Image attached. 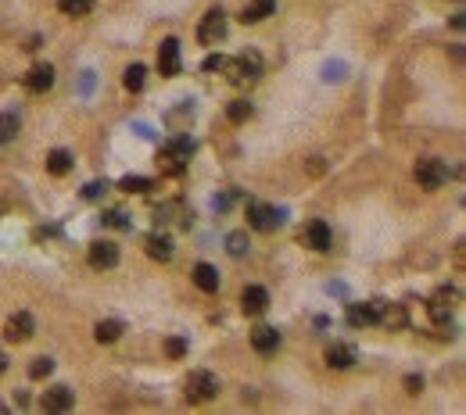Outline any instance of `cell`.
Wrapping results in <instances>:
<instances>
[{
  "mask_svg": "<svg viewBox=\"0 0 466 415\" xmlns=\"http://www.w3.org/2000/svg\"><path fill=\"white\" fill-rule=\"evenodd\" d=\"M191 158H194V140L191 136H172L161 147V154H158V168L165 175H183V168H187Z\"/></svg>",
  "mask_w": 466,
  "mask_h": 415,
  "instance_id": "obj_1",
  "label": "cell"
},
{
  "mask_svg": "<svg viewBox=\"0 0 466 415\" xmlns=\"http://www.w3.org/2000/svg\"><path fill=\"white\" fill-rule=\"evenodd\" d=\"M226 69V76H229V83L233 86H251V83H258V76H262V62H258V54H237L233 62H226L222 65Z\"/></svg>",
  "mask_w": 466,
  "mask_h": 415,
  "instance_id": "obj_2",
  "label": "cell"
},
{
  "mask_svg": "<svg viewBox=\"0 0 466 415\" xmlns=\"http://www.w3.org/2000/svg\"><path fill=\"white\" fill-rule=\"evenodd\" d=\"M187 401H194V404H205V401H212L215 394H219V380H215V373H208V369H194L191 376H187Z\"/></svg>",
  "mask_w": 466,
  "mask_h": 415,
  "instance_id": "obj_3",
  "label": "cell"
},
{
  "mask_svg": "<svg viewBox=\"0 0 466 415\" xmlns=\"http://www.w3.org/2000/svg\"><path fill=\"white\" fill-rule=\"evenodd\" d=\"M416 183L424 190H441L448 183V165L438 158H420L416 161Z\"/></svg>",
  "mask_w": 466,
  "mask_h": 415,
  "instance_id": "obj_4",
  "label": "cell"
},
{
  "mask_svg": "<svg viewBox=\"0 0 466 415\" xmlns=\"http://www.w3.org/2000/svg\"><path fill=\"white\" fill-rule=\"evenodd\" d=\"M226 11L222 8H212L205 18H201V25H198V40L205 43V47H219L222 40H226Z\"/></svg>",
  "mask_w": 466,
  "mask_h": 415,
  "instance_id": "obj_5",
  "label": "cell"
},
{
  "mask_svg": "<svg viewBox=\"0 0 466 415\" xmlns=\"http://www.w3.org/2000/svg\"><path fill=\"white\" fill-rule=\"evenodd\" d=\"M280 222H283V211H276L273 204H258V201L248 204V226H251V229H258V233H273Z\"/></svg>",
  "mask_w": 466,
  "mask_h": 415,
  "instance_id": "obj_6",
  "label": "cell"
},
{
  "mask_svg": "<svg viewBox=\"0 0 466 415\" xmlns=\"http://www.w3.org/2000/svg\"><path fill=\"white\" fill-rule=\"evenodd\" d=\"M302 244H305V247H312V251H330L334 233H330V226H326L323 218H312V222L302 229Z\"/></svg>",
  "mask_w": 466,
  "mask_h": 415,
  "instance_id": "obj_7",
  "label": "cell"
},
{
  "mask_svg": "<svg viewBox=\"0 0 466 415\" xmlns=\"http://www.w3.org/2000/svg\"><path fill=\"white\" fill-rule=\"evenodd\" d=\"M180 40L176 36H169V40H161V47H158V72L161 76H180Z\"/></svg>",
  "mask_w": 466,
  "mask_h": 415,
  "instance_id": "obj_8",
  "label": "cell"
},
{
  "mask_svg": "<svg viewBox=\"0 0 466 415\" xmlns=\"http://www.w3.org/2000/svg\"><path fill=\"white\" fill-rule=\"evenodd\" d=\"M86 258H90L93 269H115V265H119V247H115L111 240H93L90 251H86Z\"/></svg>",
  "mask_w": 466,
  "mask_h": 415,
  "instance_id": "obj_9",
  "label": "cell"
},
{
  "mask_svg": "<svg viewBox=\"0 0 466 415\" xmlns=\"http://www.w3.org/2000/svg\"><path fill=\"white\" fill-rule=\"evenodd\" d=\"M33 329H36V322H33V315H29V312H15V315H8V322H4V337H8L11 344L29 340V337H33Z\"/></svg>",
  "mask_w": 466,
  "mask_h": 415,
  "instance_id": "obj_10",
  "label": "cell"
},
{
  "mask_svg": "<svg viewBox=\"0 0 466 415\" xmlns=\"http://www.w3.org/2000/svg\"><path fill=\"white\" fill-rule=\"evenodd\" d=\"M459 301V290H452V286H441L434 298H431V319L434 322H448L452 319V305Z\"/></svg>",
  "mask_w": 466,
  "mask_h": 415,
  "instance_id": "obj_11",
  "label": "cell"
},
{
  "mask_svg": "<svg viewBox=\"0 0 466 415\" xmlns=\"http://www.w3.org/2000/svg\"><path fill=\"white\" fill-rule=\"evenodd\" d=\"M384 301H366V305H348V322L352 326H373L380 322Z\"/></svg>",
  "mask_w": 466,
  "mask_h": 415,
  "instance_id": "obj_12",
  "label": "cell"
},
{
  "mask_svg": "<svg viewBox=\"0 0 466 415\" xmlns=\"http://www.w3.org/2000/svg\"><path fill=\"white\" fill-rule=\"evenodd\" d=\"M269 308V290L266 286H244L241 293V312L244 315H262Z\"/></svg>",
  "mask_w": 466,
  "mask_h": 415,
  "instance_id": "obj_13",
  "label": "cell"
},
{
  "mask_svg": "<svg viewBox=\"0 0 466 415\" xmlns=\"http://www.w3.org/2000/svg\"><path fill=\"white\" fill-rule=\"evenodd\" d=\"M356 358H359V351H356L352 344H341V340H337V344L326 347V366H330V369H352Z\"/></svg>",
  "mask_w": 466,
  "mask_h": 415,
  "instance_id": "obj_14",
  "label": "cell"
},
{
  "mask_svg": "<svg viewBox=\"0 0 466 415\" xmlns=\"http://www.w3.org/2000/svg\"><path fill=\"white\" fill-rule=\"evenodd\" d=\"M43 411H69L72 408V390L65 387V383H57V387H50L47 394H43Z\"/></svg>",
  "mask_w": 466,
  "mask_h": 415,
  "instance_id": "obj_15",
  "label": "cell"
},
{
  "mask_svg": "<svg viewBox=\"0 0 466 415\" xmlns=\"http://www.w3.org/2000/svg\"><path fill=\"white\" fill-rule=\"evenodd\" d=\"M54 86V69L50 65H33L29 76H25V90L29 93H47Z\"/></svg>",
  "mask_w": 466,
  "mask_h": 415,
  "instance_id": "obj_16",
  "label": "cell"
},
{
  "mask_svg": "<svg viewBox=\"0 0 466 415\" xmlns=\"http://www.w3.org/2000/svg\"><path fill=\"white\" fill-rule=\"evenodd\" d=\"M191 279H194V286L205 290V293H215V290H219V272H215V265H208V262H198L194 272H191Z\"/></svg>",
  "mask_w": 466,
  "mask_h": 415,
  "instance_id": "obj_17",
  "label": "cell"
},
{
  "mask_svg": "<svg viewBox=\"0 0 466 415\" xmlns=\"http://www.w3.org/2000/svg\"><path fill=\"white\" fill-rule=\"evenodd\" d=\"M251 347H255L258 354H273V351L280 347V333H276L273 326H255V329H251Z\"/></svg>",
  "mask_w": 466,
  "mask_h": 415,
  "instance_id": "obj_18",
  "label": "cell"
},
{
  "mask_svg": "<svg viewBox=\"0 0 466 415\" xmlns=\"http://www.w3.org/2000/svg\"><path fill=\"white\" fill-rule=\"evenodd\" d=\"M273 11H276V0H251V4H244V11H241V22H244V25H255V22L269 18Z\"/></svg>",
  "mask_w": 466,
  "mask_h": 415,
  "instance_id": "obj_19",
  "label": "cell"
},
{
  "mask_svg": "<svg viewBox=\"0 0 466 415\" xmlns=\"http://www.w3.org/2000/svg\"><path fill=\"white\" fill-rule=\"evenodd\" d=\"M144 247H147V258H154V262H169L172 258V240L165 233H151L144 240Z\"/></svg>",
  "mask_w": 466,
  "mask_h": 415,
  "instance_id": "obj_20",
  "label": "cell"
},
{
  "mask_svg": "<svg viewBox=\"0 0 466 415\" xmlns=\"http://www.w3.org/2000/svg\"><path fill=\"white\" fill-rule=\"evenodd\" d=\"M93 337H97V344H115V340L123 337V322L104 319V322H97V326H93Z\"/></svg>",
  "mask_w": 466,
  "mask_h": 415,
  "instance_id": "obj_21",
  "label": "cell"
},
{
  "mask_svg": "<svg viewBox=\"0 0 466 415\" xmlns=\"http://www.w3.org/2000/svg\"><path fill=\"white\" fill-rule=\"evenodd\" d=\"M69 168H72V154H69V151L57 147V151L47 154V172H50V175H65Z\"/></svg>",
  "mask_w": 466,
  "mask_h": 415,
  "instance_id": "obj_22",
  "label": "cell"
},
{
  "mask_svg": "<svg viewBox=\"0 0 466 415\" xmlns=\"http://www.w3.org/2000/svg\"><path fill=\"white\" fill-rule=\"evenodd\" d=\"M144 83H147V69H144V65H130V69L123 72V86H126L130 93H140Z\"/></svg>",
  "mask_w": 466,
  "mask_h": 415,
  "instance_id": "obj_23",
  "label": "cell"
},
{
  "mask_svg": "<svg viewBox=\"0 0 466 415\" xmlns=\"http://www.w3.org/2000/svg\"><path fill=\"white\" fill-rule=\"evenodd\" d=\"M18 129H22L18 115H11V111H0V144H11V140L18 136Z\"/></svg>",
  "mask_w": 466,
  "mask_h": 415,
  "instance_id": "obj_24",
  "label": "cell"
},
{
  "mask_svg": "<svg viewBox=\"0 0 466 415\" xmlns=\"http://www.w3.org/2000/svg\"><path fill=\"white\" fill-rule=\"evenodd\" d=\"M255 115V107L248 104V100H229L226 104V118H229V122L233 126H241V122H248V118Z\"/></svg>",
  "mask_w": 466,
  "mask_h": 415,
  "instance_id": "obj_25",
  "label": "cell"
},
{
  "mask_svg": "<svg viewBox=\"0 0 466 415\" xmlns=\"http://www.w3.org/2000/svg\"><path fill=\"white\" fill-rule=\"evenodd\" d=\"M57 8H62V15L69 18H83L93 11V0H57Z\"/></svg>",
  "mask_w": 466,
  "mask_h": 415,
  "instance_id": "obj_26",
  "label": "cell"
},
{
  "mask_svg": "<svg viewBox=\"0 0 466 415\" xmlns=\"http://www.w3.org/2000/svg\"><path fill=\"white\" fill-rule=\"evenodd\" d=\"M154 183L147 180V175H123L119 180V190H126V194H147Z\"/></svg>",
  "mask_w": 466,
  "mask_h": 415,
  "instance_id": "obj_27",
  "label": "cell"
},
{
  "mask_svg": "<svg viewBox=\"0 0 466 415\" xmlns=\"http://www.w3.org/2000/svg\"><path fill=\"white\" fill-rule=\"evenodd\" d=\"M248 247H251V244H248V233H229V236H226V251H229L233 258H241Z\"/></svg>",
  "mask_w": 466,
  "mask_h": 415,
  "instance_id": "obj_28",
  "label": "cell"
},
{
  "mask_svg": "<svg viewBox=\"0 0 466 415\" xmlns=\"http://www.w3.org/2000/svg\"><path fill=\"white\" fill-rule=\"evenodd\" d=\"M54 373V362L47 358V354H43V358H33V366H29V376L33 380H47Z\"/></svg>",
  "mask_w": 466,
  "mask_h": 415,
  "instance_id": "obj_29",
  "label": "cell"
},
{
  "mask_svg": "<svg viewBox=\"0 0 466 415\" xmlns=\"http://www.w3.org/2000/svg\"><path fill=\"white\" fill-rule=\"evenodd\" d=\"M165 351H169V358H183V354H187V340L183 337H169Z\"/></svg>",
  "mask_w": 466,
  "mask_h": 415,
  "instance_id": "obj_30",
  "label": "cell"
},
{
  "mask_svg": "<svg viewBox=\"0 0 466 415\" xmlns=\"http://www.w3.org/2000/svg\"><path fill=\"white\" fill-rule=\"evenodd\" d=\"M222 65H226V57H222V54H208V57H205V65H201V69H205V72H219Z\"/></svg>",
  "mask_w": 466,
  "mask_h": 415,
  "instance_id": "obj_31",
  "label": "cell"
},
{
  "mask_svg": "<svg viewBox=\"0 0 466 415\" xmlns=\"http://www.w3.org/2000/svg\"><path fill=\"white\" fill-rule=\"evenodd\" d=\"M104 190H108V183H86V187H83V197H86V201H97Z\"/></svg>",
  "mask_w": 466,
  "mask_h": 415,
  "instance_id": "obj_32",
  "label": "cell"
},
{
  "mask_svg": "<svg viewBox=\"0 0 466 415\" xmlns=\"http://www.w3.org/2000/svg\"><path fill=\"white\" fill-rule=\"evenodd\" d=\"M104 222H108V226H115V229H126V215H123V211H108V215H104Z\"/></svg>",
  "mask_w": 466,
  "mask_h": 415,
  "instance_id": "obj_33",
  "label": "cell"
},
{
  "mask_svg": "<svg viewBox=\"0 0 466 415\" xmlns=\"http://www.w3.org/2000/svg\"><path fill=\"white\" fill-rule=\"evenodd\" d=\"M305 168H309V175H323V172H326L323 158H309V165H305Z\"/></svg>",
  "mask_w": 466,
  "mask_h": 415,
  "instance_id": "obj_34",
  "label": "cell"
},
{
  "mask_svg": "<svg viewBox=\"0 0 466 415\" xmlns=\"http://www.w3.org/2000/svg\"><path fill=\"white\" fill-rule=\"evenodd\" d=\"M405 390H409V394H420V390H424V380H420V376H405Z\"/></svg>",
  "mask_w": 466,
  "mask_h": 415,
  "instance_id": "obj_35",
  "label": "cell"
},
{
  "mask_svg": "<svg viewBox=\"0 0 466 415\" xmlns=\"http://www.w3.org/2000/svg\"><path fill=\"white\" fill-rule=\"evenodd\" d=\"M8 373V358H4V351H0V376Z\"/></svg>",
  "mask_w": 466,
  "mask_h": 415,
  "instance_id": "obj_36",
  "label": "cell"
}]
</instances>
